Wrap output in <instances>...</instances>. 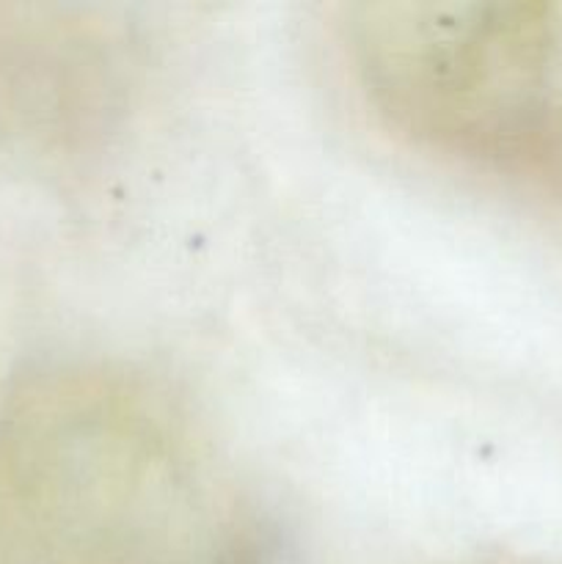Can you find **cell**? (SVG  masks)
I'll use <instances>...</instances> for the list:
<instances>
[{
    "label": "cell",
    "mask_w": 562,
    "mask_h": 564,
    "mask_svg": "<svg viewBox=\"0 0 562 564\" xmlns=\"http://www.w3.org/2000/svg\"><path fill=\"white\" fill-rule=\"evenodd\" d=\"M345 33L367 99L413 141L496 163L532 147L551 44L538 9L369 3L350 9Z\"/></svg>",
    "instance_id": "1"
}]
</instances>
